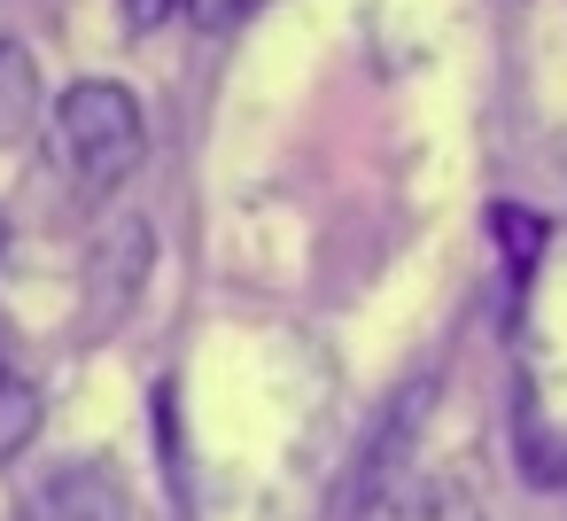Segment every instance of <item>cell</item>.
I'll return each instance as SVG.
<instances>
[{"instance_id": "1", "label": "cell", "mask_w": 567, "mask_h": 521, "mask_svg": "<svg viewBox=\"0 0 567 521\" xmlns=\"http://www.w3.org/2000/svg\"><path fill=\"white\" fill-rule=\"evenodd\" d=\"M55 156L63 172L86 187V195H110L141 172L148 156V118L141 102L117 86V79H79L63 102H55Z\"/></svg>"}, {"instance_id": "2", "label": "cell", "mask_w": 567, "mask_h": 521, "mask_svg": "<svg viewBox=\"0 0 567 521\" xmlns=\"http://www.w3.org/2000/svg\"><path fill=\"white\" fill-rule=\"evenodd\" d=\"M17 521H133V505H125V490H117L110 467L63 459V467H48V474L17 498Z\"/></svg>"}, {"instance_id": "3", "label": "cell", "mask_w": 567, "mask_h": 521, "mask_svg": "<svg viewBox=\"0 0 567 521\" xmlns=\"http://www.w3.org/2000/svg\"><path fill=\"white\" fill-rule=\"evenodd\" d=\"M427 397H435V381H412V389H396V405L381 412V428H373V443L358 451V474H350V505H358V513H373V505L404 482V443L420 436Z\"/></svg>"}, {"instance_id": "4", "label": "cell", "mask_w": 567, "mask_h": 521, "mask_svg": "<svg viewBox=\"0 0 567 521\" xmlns=\"http://www.w3.org/2000/svg\"><path fill=\"white\" fill-rule=\"evenodd\" d=\"M148 257H156L148 218H117V226L102 234V249H94V304H102V311H125V304L141 296V280H148Z\"/></svg>"}, {"instance_id": "5", "label": "cell", "mask_w": 567, "mask_h": 521, "mask_svg": "<svg viewBox=\"0 0 567 521\" xmlns=\"http://www.w3.org/2000/svg\"><path fill=\"white\" fill-rule=\"evenodd\" d=\"M373 513H389V521H482V498L466 490V474L458 467H435V474H404Z\"/></svg>"}, {"instance_id": "6", "label": "cell", "mask_w": 567, "mask_h": 521, "mask_svg": "<svg viewBox=\"0 0 567 521\" xmlns=\"http://www.w3.org/2000/svg\"><path fill=\"white\" fill-rule=\"evenodd\" d=\"M40 125V63L24 40L0 32V149H17Z\"/></svg>"}, {"instance_id": "7", "label": "cell", "mask_w": 567, "mask_h": 521, "mask_svg": "<svg viewBox=\"0 0 567 521\" xmlns=\"http://www.w3.org/2000/svg\"><path fill=\"white\" fill-rule=\"evenodd\" d=\"M40 428V389L32 381H0V459H17Z\"/></svg>"}, {"instance_id": "8", "label": "cell", "mask_w": 567, "mask_h": 521, "mask_svg": "<svg viewBox=\"0 0 567 521\" xmlns=\"http://www.w3.org/2000/svg\"><path fill=\"white\" fill-rule=\"evenodd\" d=\"M489 226L505 234V265H513V288H520V280L536 273V257H544V218H528V211H513V203H505Z\"/></svg>"}, {"instance_id": "9", "label": "cell", "mask_w": 567, "mask_h": 521, "mask_svg": "<svg viewBox=\"0 0 567 521\" xmlns=\"http://www.w3.org/2000/svg\"><path fill=\"white\" fill-rule=\"evenodd\" d=\"M265 0H187V17L203 24V32H234L241 17H257Z\"/></svg>"}, {"instance_id": "10", "label": "cell", "mask_w": 567, "mask_h": 521, "mask_svg": "<svg viewBox=\"0 0 567 521\" xmlns=\"http://www.w3.org/2000/svg\"><path fill=\"white\" fill-rule=\"evenodd\" d=\"M117 9H125V24H133V32H156L172 9H187V0H117Z\"/></svg>"}, {"instance_id": "11", "label": "cell", "mask_w": 567, "mask_h": 521, "mask_svg": "<svg viewBox=\"0 0 567 521\" xmlns=\"http://www.w3.org/2000/svg\"><path fill=\"white\" fill-rule=\"evenodd\" d=\"M0 381H17V374H9V343H0Z\"/></svg>"}, {"instance_id": "12", "label": "cell", "mask_w": 567, "mask_h": 521, "mask_svg": "<svg viewBox=\"0 0 567 521\" xmlns=\"http://www.w3.org/2000/svg\"><path fill=\"white\" fill-rule=\"evenodd\" d=\"M0 249H9V218H0Z\"/></svg>"}]
</instances>
